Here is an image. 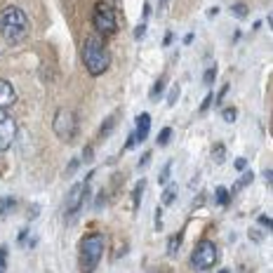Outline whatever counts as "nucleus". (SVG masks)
<instances>
[{
  "mask_svg": "<svg viewBox=\"0 0 273 273\" xmlns=\"http://www.w3.org/2000/svg\"><path fill=\"white\" fill-rule=\"evenodd\" d=\"M144 33H146V24H139V26L134 29V38H137V40L144 38Z\"/></svg>",
  "mask_w": 273,
  "mask_h": 273,
  "instance_id": "33",
  "label": "nucleus"
},
{
  "mask_svg": "<svg viewBox=\"0 0 273 273\" xmlns=\"http://www.w3.org/2000/svg\"><path fill=\"white\" fill-rule=\"evenodd\" d=\"M219 259V252H217V245L212 240H200L195 245V250L191 252V266H193L195 271H207L212 266L217 264Z\"/></svg>",
  "mask_w": 273,
  "mask_h": 273,
  "instance_id": "7",
  "label": "nucleus"
},
{
  "mask_svg": "<svg viewBox=\"0 0 273 273\" xmlns=\"http://www.w3.org/2000/svg\"><path fill=\"white\" fill-rule=\"evenodd\" d=\"M80 57H83V64H85L87 73L94 76V78L104 76L111 66V55H109V50H106V45H104V40L99 38V36H90V38H85L83 50H80Z\"/></svg>",
  "mask_w": 273,
  "mask_h": 273,
  "instance_id": "1",
  "label": "nucleus"
},
{
  "mask_svg": "<svg viewBox=\"0 0 273 273\" xmlns=\"http://www.w3.org/2000/svg\"><path fill=\"white\" fill-rule=\"evenodd\" d=\"M52 130L62 141H73L78 134V118L71 109H57L52 118Z\"/></svg>",
  "mask_w": 273,
  "mask_h": 273,
  "instance_id": "5",
  "label": "nucleus"
},
{
  "mask_svg": "<svg viewBox=\"0 0 273 273\" xmlns=\"http://www.w3.org/2000/svg\"><path fill=\"white\" fill-rule=\"evenodd\" d=\"M78 165H80V158H73L69 163V167H66V174H73V172L78 170Z\"/></svg>",
  "mask_w": 273,
  "mask_h": 273,
  "instance_id": "30",
  "label": "nucleus"
},
{
  "mask_svg": "<svg viewBox=\"0 0 273 273\" xmlns=\"http://www.w3.org/2000/svg\"><path fill=\"white\" fill-rule=\"evenodd\" d=\"M172 40H174V33H172V31H167V33H165V38H163V45H165V47H167V45H172Z\"/></svg>",
  "mask_w": 273,
  "mask_h": 273,
  "instance_id": "39",
  "label": "nucleus"
},
{
  "mask_svg": "<svg viewBox=\"0 0 273 273\" xmlns=\"http://www.w3.org/2000/svg\"><path fill=\"white\" fill-rule=\"evenodd\" d=\"M0 36L10 45H17L29 36V17L22 8L12 5L0 12Z\"/></svg>",
  "mask_w": 273,
  "mask_h": 273,
  "instance_id": "2",
  "label": "nucleus"
},
{
  "mask_svg": "<svg viewBox=\"0 0 273 273\" xmlns=\"http://www.w3.org/2000/svg\"><path fill=\"white\" fill-rule=\"evenodd\" d=\"M134 144H137V134L130 132V134H127V141H125V151H127V148H132Z\"/></svg>",
  "mask_w": 273,
  "mask_h": 273,
  "instance_id": "35",
  "label": "nucleus"
},
{
  "mask_svg": "<svg viewBox=\"0 0 273 273\" xmlns=\"http://www.w3.org/2000/svg\"><path fill=\"white\" fill-rule=\"evenodd\" d=\"M242 174H245V177L235 181L233 191H238V188H242V186H247V184H252V179H254V172H247V170H245V172H242Z\"/></svg>",
  "mask_w": 273,
  "mask_h": 273,
  "instance_id": "19",
  "label": "nucleus"
},
{
  "mask_svg": "<svg viewBox=\"0 0 273 273\" xmlns=\"http://www.w3.org/2000/svg\"><path fill=\"white\" fill-rule=\"evenodd\" d=\"M233 165H235V170H238V172H245V170H247V158H238Z\"/></svg>",
  "mask_w": 273,
  "mask_h": 273,
  "instance_id": "29",
  "label": "nucleus"
},
{
  "mask_svg": "<svg viewBox=\"0 0 273 273\" xmlns=\"http://www.w3.org/2000/svg\"><path fill=\"white\" fill-rule=\"evenodd\" d=\"M191 43H193V33H188L186 38H184V45H191Z\"/></svg>",
  "mask_w": 273,
  "mask_h": 273,
  "instance_id": "43",
  "label": "nucleus"
},
{
  "mask_svg": "<svg viewBox=\"0 0 273 273\" xmlns=\"http://www.w3.org/2000/svg\"><path fill=\"white\" fill-rule=\"evenodd\" d=\"M144 188H146V179H139V181H137V186H134V191H132V207H134V210H137L139 203H141Z\"/></svg>",
  "mask_w": 273,
  "mask_h": 273,
  "instance_id": "14",
  "label": "nucleus"
},
{
  "mask_svg": "<svg viewBox=\"0 0 273 273\" xmlns=\"http://www.w3.org/2000/svg\"><path fill=\"white\" fill-rule=\"evenodd\" d=\"M104 200H106V195H104V191H102V195L97 198V207H102V205H104Z\"/></svg>",
  "mask_w": 273,
  "mask_h": 273,
  "instance_id": "42",
  "label": "nucleus"
},
{
  "mask_svg": "<svg viewBox=\"0 0 273 273\" xmlns=\"http://www.w3.org/2000/svg\"><path fill=\"white\" fill-rule=\"evenodd\" d=\"M212 102H214V94L210 92V94H207V97H205V99H203V104H200V113L210 109V106H212Z\"/></svg>",
  "mask_w": 273,
  "mask_h": 273,
  "instance_id": "27",
  "label": "nucleus"
},
{
  "mask_svg": "<svg viewBox=\"0 0 273 273\" xmlns=\"http://www.w3.org/2000/svg\"><path fill=\"white\" fill-rule=\"evenodd\" d=\"M264 179H266V184H271V179H273V172H271V170L264 172Z\"/></svg>",
  "mask_w": 273,
  "mask_h": 273,
  "instance_id": "41",
  "label": "nucleus"
},
{
  "mask_svg": "<svg viewBox=\"0 0 273 273\" xmlns=\"http://www.w3.org/2000/svg\"><path fill=\"white\" fill-rule=\"evenodd\" d=\"M92 153H94V148L92 146H85V151H83V160H85V163H90V160H92Z\"/></svg>",
  "mask_w": 273,
  "mask_h": 273,
  "instance_id": "36",
  "label": "nucleus"
},
{
  "mask_svg": "<svg viewBox=\"0 0 273 273\" xmlns=\"http://www.w3.org/2000/svg\"><path fill=\"white\" fill-rule=\"evenodd\" d=\"M106 238L102 233H87L78 245V266L83 273H92L104 257Z\"/></svg>",
  "mask_w": 273,
  "mask_h": 273,
  "instance_id": "3",
  "label": "nucleus"
},
{
  "mask_svg": "<svg viewBox=\"0 0 273 273\" xmlns=\"http://www.w3.org/2000/svg\"><path fill=\"white\" fill-rule=\"evenodd\" d=\"M214 200H217V205L226 207V205L231 203V193H228L224 186H219V188H214Z\"/></svg>",
  "mask_w": 273,
  "mask_h": 273,
  "instance_id": "15",
  "label": "nucleus"
},
{
  "mask_svg": "<svg viewBox=\"0 0 273 273\" xmlns=\"http://www.w3.org/2000/svg\"><path fill=\"white\" fill-rule=\"evenodd\" d=\"M231 12H233V17H247V5H242V3H235L233 8H231Z\"/></svg>",
  "mask_w": 273,
  "mask_h": 273,
  "instance_id": "22",
  "label": "nucleus"
},
{
  "mask_svg": "<svg viewBox=\"0 0 273 273\" xmlns=\"http://www.w3.org/2000/svg\"><path fill=\"white\" fill-rule=\"evenodd\" d=\"M92 22H94V29L99 33V38H109L118 31V15H116V8L102 0L94 5V12H92Z\"/></svg>",
  "mask_w": 273,
  "mask_h": 273,
  "instance_id": "4",
  "label": "nucleus"
},
{
  "mask_svg": "<svg viewBox=\"0 0 273 273\" xmlns=\"http://www.w3.org/2000/svg\"><path fill=\"white\" fill-rule=\"evenodd\" d=\"M15 102H17V92H15V87H12V83L0 78V109H8Z\"/></svg>",
  "mask_w": 273,
  "mask_h": 273,
  "instance_id": "9",
  "label": "nucleus"
},
{
  "mask_svg": "<svg viewBox=\"0 0 273 273\" xmlns=\"http://www.w3.org/2000/svg\"><path fill=\"white\" fill-rule=\"evenodd\" d=\"M113 123H116V118H113V116L106 118V120H104V125H102V130H99V137H104V134L109 132L111 127H113Z\"/></svg>",
  "mask_w": 273,
  "mask_h": 273,
  "instance_id": "26",
  "label": "nucleus"
},
{
  "mask_svg": "<svg viewBox=\"0 0 273 273\" xmlns=\"http://www.w3.org/2000/svg\"><path fill=\"white\" fill-rule=\"evenodd\" d=\"M177 99H179V85H172L170 94H167V106H174Z\"/></svg>",
  "mask_w": 273,
  "mask_h": 273,
  "instance_id": "21",
  "label": "nucleus"
},
{
  "mask_svg": "<svg viewBox=\"0 0 273 273\" xmlns=\"http://www.w3.org/2000/svg\"><path fill=\"white\" fill-rule=\"evenodd\" d=\"M212 158H214V163H224V160H226V146H224V144H214Z\"/></svg>",
  "mask_w": 273,
  "mask_h": 273,
  "instance_id": "17",
  "label": "nucleus"
},
{
  "mask_svg": "<svg viewBox=\"0 0 273 273\" xmlns=\"http://www.w3.org/2000/svg\"><path fill=\"white\" fill-rule=\"evenodd\" d=\"M257 221H259V224H261V226H264V228H268V231H271V228H273V224H271V217H266V214H261V217H259Z\"/></svg>",
  "mask_w": 273,
  "mask_h": 273,
  "instance_id": "31",
  "label": "nucleus"
},
{
  "mask_svg": "<svg viewBox=\"0 0 273 273\" xmlns=\"http://www.w3.org/2000/svg\"><path fill=\"white\" fill-rule=\"evenodd\" d=\"M38 212H40V207H38V205H33V207H31V212H29V217H31V219H36V217H38Z\"/></svg>",
  "mask_w": 273,
  "mask_h": 273,
  "instance_id": "40",
  "label": "nucleus"
},
{
  "mask_svg": "<svg viewBox=\"0 0 273 273\" xmlns=\"http://www.w3.org/2000/svg\"><path fill=\"white\" fill-rule=\"evenodd\" d=\"M170 172H172V160L167 165H165L163 170H160V177H158V181H160V186H165L167 181H170Z\"/></svg>",
  "mask_w": 273,
  "mask_h": 273,
  "instance_id": "20",
  "label": "nucleus"
},
{
  "mask_svg": "<svg viewBox=\"0 0 273 273\" xmlns=\"http://www.w3.org/2000/svg\"><path fill=\"white\" fill-rule=\"evenodd\" d=\"M181 240H184V231H179V233L170 235V240H167V254H170V257H174V254L179 252Z\"/></svg>",
  "mask_w": 273,
  "mask_h": 273,
  "instance_id": "11",
  "label": "nucleus"
},
{
  "mask_svg": "<svg viewBox=\"0 0 273 273\" xmlns=\"http://www.w3.org/2000/svg\"><path fill=\"white\" fill-rule=\"evenodd\" d=\"M156 231H163V207H156Z\"/></svg>",
  "mask_w": 273,
  "mask_h": 273,
  "instance_id": "28",
  "label": "nucleus"
},
{
  "mask_svg": "<svg viewBox=\"0 0 273 273\" xmlns=\"http://www.w3.org/2000/svg\"><path fill=\"white\" fill-rule=\"evenodd\" d=\"M17 207V200L12 195H5V198H0V217H8L10 210H15Z\"/></svg>",
  "mask_w": 273,
  "mask_h": 273,
  "instance_id": "13",
  "label": "nucleus"
},
{
  "mask_svg": "<svg viewBox=\"0 0 273 273\" xmlns=\"http://www.w3.org/2000/svg\"><path fill=\"white\" fill-rule=\"evenodd\" d=\"M226 92H228V85H224V87H221V90H219V92H217V97H214V102H217L219 106H221V99L226 97Z\"/></svg>",
  "mask_w": 273,
  "mask_h": 273,
  "instance_id": "32",
  "label": "nucleus"
},
{
  "mask_svg": "<svg viewBox=\"0 0 273 273\" xmlns=\"http://www.w3.org/2000/svg\"><path fill=\"white\" fill-rule=\"evenodd\" d=\"M106 3H116V0H106Z\"/></svg>",
  "mask_w": 273,
  "mask_h": 273,
  "instance_id": "44",
  "label": "nucleus"
},
{
  "mask_svg": "<svg viewBox=\"0 0 273 273\" xmlns=\"http://www.w3.org/2000/svg\"><path fill=\"white\" fill-rule=\"evenodd\" d=\"M165 83H167V78H158L156 80V85H153V90H151V99H153V102H158V99H160V94H163V90H165Z\"/></svg>",
  "mask_w": 273,
  "mask_h": 273,
  "instance_id": "16",
  "label": "nucleus"
},
{
  "mask_svg": "<svg viewBox=\"0 0 273 273\" xmlns=\"http://www.w3.org/2000/svg\"><path fill=\"white\" fill-rule=\"evenodd\" d=\"M172 141V127H163L160 134H158V146H167Z\"/></svg>",
  "mask_w": 273,
  "mask_h": 273,
  "instance_id": "18",
  "label": "nucleus"
},
{
  "mask_svg": "<svg viewBox=\"0 0 273 273\" xmlns=\"http://www.w3.org/2000/svg\"><path fill=\"white\" fill-rule=\"evenodd\" d=\"M5 268H8V245L0 247V273H5Z\"/></svg>",
  "mask_w": 273,
  "mask_h": 273,
  "instance_id": "23",
  "label": "nucleus"
},
{
  "mask_svg": "<svg viewBox=\"0 0 273 273\" xmlns=\"http://www.w3.org/2000/svg\"><path fill=\"white\" fill-rule=\"evenodd\" d=\"M92 174L94 172L90 170V174L85 177V181H80V184H76V186L71 188L69 198H66V221H73V219L78 217L83 203L90 200V181H92Z\"/></svg>",
  "mask_w": 273,
  "mask_h": 273,
  "instance_id": "6",
  "label": "nucleus"
},
{
  "mask_svg": "<svg viewBox=\"0 0 273 273\" xmlns=\"http://www.w3.org/2000/svg\"><path fill=\"white\" fill-rule=\"evenodd\" d=\"M141 17H144V24H148V17H151V3H144V10H141Z\"/></svg>",
  "mask_w": 273,
  "mask_h": 273,
  "instance_id": "34",
  "label": "nucleus"
},
{
  "mask_svg": "<svg viewBox=\"0 0 273 273\" xmlns=\"http://www.w3.org/2000/svg\"><path fill=\"white\" fill-rule=\"evenodd\" d=\"M214 78H217V66H210V69L205 71V85H212L214 83Z\"/></svg>",
  "mask_w": 273,
  "mask_h": 273,
  "instance_id": "24",
  "label": "nucleus"
},
{
  "mask_svg": "<svg viewBox=\"0 0 273 273\" xmlns=\"http://www.w3.org/2000/svg\"><path fill=\"white\" fill-rule=\"evenodd\" d=\"M219 273H228V271H219Z\"/></svg>",
  "mask_w": 273,
  "mask_h": 273,
  "instance_id": "45",
  "label": "nucleus"
},
{
  "mask_svg": "<svg viewBox=\"0 0 273 273\" xmlns=\"http://www.w3.org/2000/svg\"><path fill=\"white\" fill-rule=\"evenodd\" d=\"M160 200H163V205H172L174 200H177V184H167L163 191V195H160Z\"/></svg>",
  "mask_w": 273,
  "mask_h": 273,
  "instance_id": "12",
  "label": "nucleus"
},
{
  "mask_svg": "<svg viewBox=\"0 0 273 273\" xmlns=\"http://www.w3.org/2000/svg\"><path fill=\"white\" fill-rule=\"evenodd\" d=\"M235 116H238V113H235V109H233V106H228V109H224V111H221V118H224L226 123H233V120H235Z\"/></svg>",
  "mask_w": 273,
  "mask_h": 273,
  "instance_id": "25",
  "label": "nucleus"
},
{
  "mask_svg": "<svg viewBox=\"0 0 273 273\" xmlns=\"http://www.w3.org/2000/svg\"><path fill=\"white\" fill-rule=\"evenodd\" d=\"M151 156H153V153H151V151H146V153L141 156V160H139V167H144V165L151 163Z\"/></svg>",
  "mask_w": 273,
  "mask_h": 273,
  "instance_id": "38",
  "label": "nucleus"
},
{
  "mask_svg": "<svg viewBox=\"0 0 273 273\" xmlns=\"http://www.w3.org/2000/svg\"><path fill=\"white\" fill-rule=\"evenodd\" d=\"M148 132H151V116H148V113H139V116H137V127H134L137 144H139V141H146Z\"/></svg>",
  "mask_w": 273,
  "mask_h": 273,
  "instance_id": "10",
  "label": "nucleus"
},
{
  "mask_svg": "<svg viewBox=\"0 0 273 273\" xmlns=\"http://www.w3.org/2000/svg\"><path fill=\"white\" fill-rule=\"evenodd\" d=\"M250 238H252L254 242H259L261 238H264V233H261V231H257V228H252V231H250Z\"/></svg>",
  "mask_w": 273,
  "mask_h": 273,
  "instance_id": "37",
  "label": "nucleus"
},
{
  "mask_svg": "<svg viewBox=\"0 0 273 273\" xmlns=\"http://www.w3.org/2000/svg\"><path fill=\"white\" fill-rule=\"evenodd\" d=\"M17 137V123L15 118H10L5 109H0V151H8L15 144Z\"/></svg>",
  "mask_w": 273,
  "mask_h": 273,
  "instance_id": "8",
  "label": "nucleus"
}]
</instances>
